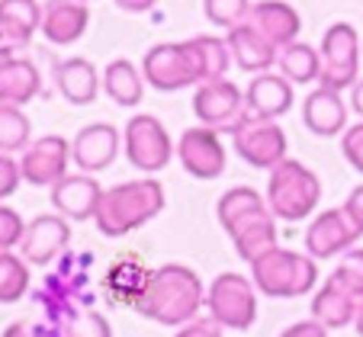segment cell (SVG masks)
Listing matches in <instances>:
<instances>
[{
	"label": "cell",
	"instance_id": "f35d334b",
	"mask_svg": "<svg viewBox=\"0 0 363 337\" xmlns=\"http://www.w3.org/2000/svg\"><path fill=\"white\" fill-rule=\"evenodd\" d=\"M23 183V171H20V158L13 154H0V202L10 200Z\"/></svg>",
	"mask_w": 363,
	"mask_h": 337
},
{
	"label": "cell",
	"instance_id": "d590c367",
	"mask_svg": "<svg viewBox=\"0 0 363 337\" xmlns=\"http://www.w3.org/2000/svg\"><path fill=\"white\" fill-rule=\"evenodd\" d=\"M26 234V222L16 209L0 202V251H20V241Z\"/></svg>",
	"mask_w": 363,
	"mask_h": 337
},
{
	"label": "cell",
	"instance_id": "d6a6232c",
	"mask_svg": "<svg viewBox=\"0 0 363 337\" xmlns=\"http://www.w3.org/2000/svg\"><path fill=\"white\" fill-rule=\"evenodd\" d=\"M29 292V263L20 251H0V305H13Z\"/></svg>",
	"mask_w": 363,
	"mask_h": 337
},
{
	"label": "cell",
	"instance_id": "5bb4252c",
	"mask_svg": "<svg viewBox=\"0 0 363 337\" xmlns=\"http://www.w3.org/2000/svg\"><path fill=\"white\" fill-rule=\"evenodd\" d=\"M71 244V222L58 212L35 215L33 222H26V234L20 241V257L26 263L45 267V263L58 261Z\"/></svg>",
	"mask_w": 363,
	"mask_h": 337
},
{
	"label": "cell",
	"instance_id": "cb8c5ba5",
	"mask_svg": "<svg viewBox=\"0 0 363 337\" xmlns=\"http://www.w3.org/2000/svg\"><path fill=\"white\" fill-rule=\"evenodd\" d=\"M186 58H190V68L196 74V87L209 81H222L228 74V64H232V52H228L225 35H193V39L184 42Z\"/></svg>",
	"mask_w": 363,
	"mask_h": 337
},
{
	"label": "cell",
	"instance_id": "ffe728a7",
	"mask_svg": "<svg viewBox=\"0 0 363 337\" xmlns=\"http://www.w3.org/2000/svg\"><path fill=\"white\" fill-rule=\"evenodd\" d=\"M90 26V7L81 0H45L42 4V29L52 45H74Z\"/></svg>",
	"mask_w": 363,
	"mask_h": 337
},
{
	"label": "cell",
	"instance_id": "484cf974",
	"mask_svg": "<svg viewBox=\"0 0 363 337\" xmlns=\"http://www.w3.org/2000/svg\"><path fill=\"white\" fill-rule=\"evenodd\" d=\"M42 90V74L29 58L10 55L0 62V103L4 106H26L33 103Z\"/></svg>",
	"mask_w": 363,
	"mask_h": 337
},
{
	"label": "cell",
	"instance_id": "2e32d148",
	"mask_svg": "<svg viewBox=\"0 0 363 337\" xmlns=\"http://www.w3.org/2000/svg\"><path fill=\"white\" fill-rule=\"evenodd\" d=\"M100 200H103V186L94 173L71 171L68 177L52 186V206L68 222H94Z\"/></svg>",
	"mask_w": 363,
	"mask_h": 337
},
{
	"label": "cell",
	"instance_id": "74e56055",
	"mask_svg": "<svg viewBox=\"0 0 363 337\" xmlns=\"http://www.w3.org/2000/svg\"><path fill=\"white\" fill-rule=\"evenodd\" d=\"M341 154L357 173H363V122L347 125V132L341 135Z\"/></svg>",
	"mask_w": 363,
	"mask_h": 337
},
{
	"label": "cell",
	"instance_id": "d4e9b609",
	"mask_svg": "<svg viewBox=\"0 0 363 337\" xmlns=\"http://www.w3.org/2000/svg\"><path fill=\"white\" fill-rule=\"evenodd\" d=\"M228 238H232V244H235V254H238L245 263H254L257 257H264L274 248H280V241H277V219L270 209L238 222V225L228 232Z\"/></svg>",
	"mask_w": 363,
	"mask_h": 337
},
{
	"label": "cell",
	"instance_id": "4dcf8cb0",
	"mask_svg": "<svg viewBox=\"0 0 363 337\" xmlns=\"http://www.w3.org/2000/svg\"><path fill=\"white\" fill-rule=\"evenodd\" d=\"M277 71H280L289 84H318V77H322V55H318V48L308 45V42H293V45L280 48Z\"/></svg>",
	"mask_w": 363,
	"mask_h": 337
},
{
	"label": "cell",
	"instance_id": "836d02e7",
	"mask_svg": "<svg viewBox=\"0 0 363 337\" xmlns=\"http://www.w3.org/2000/svg\"><path fill=\"white\" fill-rule=\"evenodd\" d=\"M325 282H331L335 289H341V292L354 296L357 302H363V248H350L337 261V267L331 270V276Z\"/></svg>",
	"mask_w": 363,
	"mask_h": 337
},
{
	"label": "cell",
	"instance_id": "30bf717a",
	"mask_svg": "<svg viewBox=\"0 0 363 337\" xmlns=\"http://www.w3.org/2000/svg\"><path fill=\"white\" fill-rule=\"evenodd\" d=\"M180 167H184L190 177L196 180H216L225 173L228 164V152L222 144V132L206 129V125H193V129H184L177 138V154Z\"/></svg>",
	"mask_w": 363,
	"mask_h": 337
},
{
	"label": "cell",
	"instance_id": "f546056e",
	"mask_svg": "<svg viewBox=\"0 0 363 337\" xmlns=\"http://www.w3.org/2000/svg\"><path fill=\"white\" fill-rule=\"evenodd\" d=\"M267 209V200H264V193H257L254 186H232V190H225L219 196V202H216V219H219L222 232H232L238 222L251 219V215L264 212Z\"/></svg>",
	"mask_w": 363,
	"mask_h": 337
},
{
	"label": "cell",
	"instance_id": "7a4b0ae2",
	"mask_svg": "<svg viewBox=\"0 0 363 337\" xmlns=\"http://www.w3.org/2000/svg\"><path fill=\"white\" fill-rule=\"evenodd\" d=\"M164 206H167V193L161 186V180H155V177L125 180V183L103 190L94 225L106 238H123V234L148 225L151 219H158L164 212Z\"/></svg>",
	"mask_w": 363,
	"mask_h": 337
},
{
	"label": "cell",
	"instance_id": "4316f807",
	"mask_svg": "<svg viewBox=\"0 0 363 337\" xmlns=\"http://www.w3.org/2000/svg\"><path fill=\"white\" fill-rule=\"evenodd\" d=\"M148 280H151V270L145 267L138 257H123V261H116L110 270H106L103 289H106L110 302L135 309L138 299H142L145 289H148Z\"/></svg>",
	"mask_w": 363,
	"mask_h": 337
},
{
	"label": "cell",
	"instance_id": "1f68e13d",
	"mask_svg": "<svg viewBox=\"0 0 363 337\" xmlns=\"http://www.w3.org/2000/svg\"><path fill=\"white\" fill-rule=\"evenodd\" d=\"M33 144V122L20 106L0 103V154H23Z\"/></svg>",
	"mask_w": 363,
	"mask_h": 337
},
{
	"label": "cell",
	"instance_id": "5b68a950",
	"mask_svg": "<svg viewBox=\"0 0 363 337\" xmlns=\"http://www.w3.org/2000/svg\"><path fill=\"white\" fill-rule=\"evenodd\" d=\"M206 312L222 331H247L257 321V289L245 273H219L206 286Z\"/></svg>",
	"mask_w": 363,
	"mask_h": 337
},
{
	"label": "cell",
	"instance_id": "d6986e66",
	"mask_svg": "<svg viewBox=\"0 0 363 337\" xmlns=\"http://www.w3.org/2000/svg\"><path fill=\"white\" fill-rule=\"evenodd\" d=\"M257 33L270 42V45L280 52V48L299 42V29H302V16L293 4L286 0H257L251 7V16H247Z\"/></svg>",
	"mask_w": 363,
	"mask_h": 337
},
{
	"label": "cell",
	"instance_id": "f6af8a7d",
	"mask_svg": "<svg viewBox=\"0 0 363 337\" xmlns=\"http://www.w3.org/2000/svg\"><path fill=\"white\" fill-rule=\"evenodd\" d=\"M4 337H35V334H33V331L26 328V324L20 321V324H10V328L4 331Z\"/></svg>",
	"mask_w": 363,
	"mask_h": 337
},
{
	"label": "cell",
	"instance_id": "7c38bea8",
	"mask_svg": "<svg viewBox=\"0 0 363 337\" xmlns=\"http://www.w3.org/2000/svg\"><path fill=\"white\" fill-rule=\"evenodd\" d=\"M142 77L148 87L161 90V93H174V90L196 84L184 42H158V45H151L142 58Z\"/></svg>",
	"mask_w": 363,
	"mask_h": 337
},
{
	"label": "cell",
	"instance_id": "8fae6325",
	"mask_svg": "<svg viewBox=\"0 0 363 337\" xmlns=\"http://www.w3.org/2000/svg\"><path fill=\"white\" fill-rule=\"evenodd\" d=\"M71 167V142L65 135H42L33 138L26 152L20 154L23 180L33 186H52L68 177Z\"/></svg>",
	"mask_w": 363,
	"mask_h": 337
},
{
	"label": "cell",
	"instance_id": "603a6c76",
	"mask_svg": "<svg viewBox=\"0 0 363 337\" xmlns=\"http://www.w3.org/2000/svg\"><path fill=\"white\" fill-rule=\"evenodd\" d=\"M55 84L71 106H90L103 90V74L90 58H65L55 68Z\"/></svg>",
	"mask_w": 363,
	"mask_h": 337
},
{
	"label": "cell",
	"instance_id": "3957f363",
	"mask_svg": "<svg viewBox=\"0 0 363 337\" xmlns=\"http://www.w3.org/2000/svg\"><path fill=\"white\" fill-rule=\"evenodd\" d=\"M251 282L261 296L270 299H299L315 292L318 286V261L289 248H274L270 254L251 263Z\"/></svg>",
	"mask_w": 363,
	"mask_h": 337
},
{
	"label": "cell",
	"instance_id": "b9f144b4",
	"mask_svg": "<svg viewBox=\"0 0 363 337\" xmlns=\"http://www.w3.org/2000/svg\"><path fill=\"white\" fill-rule=\"evenodd\" d=\"M277 337H328V328H322L315 318H306V321H296L289 328H283Z\"/></svg>",
	"mask_w": 363,
	"mask_h": 337
},
{
	"label": "cell",
	"instance_id": "6da1fadb",
	"mask_svg": "<svg viewBox=\"0 0 363 337\" xmlns=\"http://www.w3.org/2000/svg\"><path fill=\"white\" fill-rule=\"evenodd\" d=\"M206 309V282L186 263H161L151 270L145 296L138 299L135 312L148 321L164 328H184Z\"/></svg>",
	"mask_w": 363,
	"mask_h": 337
},
{
	"label": "cell",
	"instance_id": "ee69618b",
	"mask_svg": "<svg viewBox=\"0 0 363 337\" xmlns=\"http://www.w3.org/2000/svg\"><path fill=\"white\" fill-rule=\"evenodd\" d=\"M158 0H116V7L125 10V13H148Z\"/></svg>",
	"mask_w": 363,
	"mask_h": 337
},
{
	"label": "cell",
	"instance_id": "9a60e30c",
	"mask_svg": "<svg viewBox=\"0 0 363 337\" xmlns=\"http://www.w3.org/2000/svg\"><path fill=\"white\" fill-rule=\"evenodd\" d=\"M357 228L344 215V209H325L306 228V254L315 261H328V257H344L357 244Z\"/></svg>",
	"mask_w": 363,
	"mask_h": 337
},
{
	"label": "cell",
	"instance_id": "8d00e7d4",
	"mask_svg": "<svg viewBox=\"0 0 363 337\" xmlns=\"http://www.w3.org/2000/svg\"><path fill=\"white\" fill-rule=\"evenodd\" d=\"M65 337H113V328L100 312H81V315L68 324Z\"/></svg>",
	"mask_w": 363,
	"mask_h": 337
},
{
	"label": "cell",
	"instance_id": "52a82bcc",
	"mask_svg": "<svg viewBox=\"0 0 363 337\" xmlns=\"http://www.w3.org/2000/svg\"><path fill=\"white\" fill-rule=\"evenodd\" d=\"M318 55H322V77H318V87L328 90H350L360 81V33H357L350 23H331L322 35V45H318Z\"/></svg>",
	"mask_w": 363,
	"mask_h": 337
},
{
	"label": "cell",
	"instance_id": "9c48e42d",
	"mask_svg": "<svg viewBox=\"0 0 363 337\" xmlns=\"http://www.w3.org/2000/svg\"><path fill=\"white\" fill-rule=\"evenodd\" d=\"M193 113H196L199 125L232 135V129L245 119V90L232 77L199 84L193 93Z\"/></svg>",
	"mask_w": 363,
	"mask_h": 337
},
{
	"label": "cell",
	"instance_id": "277c9868",
	"mask_svg": "<svg viewBox=\"0 0 363 337\" xmlns=\"http://www.w3.org/2000/svg\"><path fill=\"white\" fill-rule=\"evenodd\" d=\"M264 200L277 222H306L322 202V180L302 161L286 158L270 171Z\"/></svg>",
	"mask_w": 363,
	"mask_h": 337
},
{
	"label": "cell",
	"instance_id": "8992f818",
	"mask_svg": "<svg viewBox=\"0 0 363 337\" xmlns=\"http://www.w3.org/2000/svg\"><path fill=\"white\" fill-rule=\"evenodd\" d=\"M123 154L135 171L158 173L177 154V142L171 138V132L164 129L158 116L138 113L123 125Z\"/></svg>",
	"mask_w": 363,
	"mask_h": 337
},
{
	"label": "cell",
	"instance_id": "e0dca14e",
	"mask_svg": "<svg viewBox=\"0 0 363 337\" xmlns=\"http://www.w3.org/2000/svg\"><path fill=\"white\" fill-rule=\"evenodd\" d=\"M296 103V90L280 71H267V74H254L245 87V113L254 119H267L277 122L286 116Z\"/></svg>",
	"mask_w": 363,
	"mask_h": 337
},
{
	"label": "cell",
	"instance_id": "4fadbf2b",
	"mask_svg": "<svg viewBox=\"0 0 363 337\" xmlns=\"http://www.w3.org/2000/svg\"><path fill=\"white\" fill-rule=\"evenodd\" d=\"M123 152V132L113 122H90L71 138V164L81 173H100Z\"/></svg>",
	"mask_w": 363,
	"mask_h": 337
},
{
	"label": "cell",
	"instance_id": "60d3db41",
	"mask_svg": "<svg viewBox=\"0 0 363 337\" xmlns=\"http://www.w3.org/2000/svg\"><path fill=\"white\" fill-rule=\"evenodd\" d=\"M174 337H222V328L213 321V318H193L190 324H184V328H177V334Z\"/></svg>",
	"mask_w": 363,
	"mask_h": 337
},
{
	"label": "cell",
	"instance_id": "7dc6e473",
	"mask_svg": "<svg viewBox=\"0 0 363 337\" xmlns=\"http://www.w3.org/2000/svg\"><path fill=\"white\" fill-rule=\"evenodd\" d=\"M81 4H87V0H81Z\"/></svg>",
	"mask_w": 363,
	"mask_h": 337
},
{
	"label": "cell",
	"instance_id": "ac0fdd59",
	"mask_svg": "<svg viewBox=\"0 0 363 337\" xmlns=\"http://www.w3.org/2000/svg\"><path fill=\"white\" fill-rule=\"evenodd\" d=\"M347 100L337 90L328 87H315L308 90V96L302 100V122L312 135L318 138H335L347 132Z\"/></svg>",
	"mask_w": 363,
	"mask_h": 337
},
{
	"label": "cell",
	"instance_id": "7bdbcfd3",
	"mask_svg": "<svg viewBox=\"0 0 363 337\" xmlns=\"http://www.w3.org/2000/svg\"><path fill=\"white\" fill-rule=\"evenodd\" d=\"M347 106L357 113V122H363V77L347 90Z\"/></svg>",
	"mask_w": 363,
	"mask_h": 337
},
{
	"label": "cell",
	"instance_id": "44dd1931",
	"mask_svg": "<svg viewBox=\"0 0 363 337\" xmlns=\"http://www.w3.org/2000/svg\"><path fill=\"white\" fill-rule=\"evenodd\" d=\"M225 42H228V52H232V62L241 71H247V74H267V71L277 68V55L280 52L251 23H241V26L228 29Z\"/></svg>",
	"mask_w": 363,
	"mask_h": 337
},
{
	"label": "cell",
	"instance_id": "7402d4cb",
	"mask_svg": "<svg viewBox=\"0 0 363 337\" xmlns=\"http://www.w3.org/2000/svg\"><path fill=\"white\" fill-rule=\"evenodd\" d=\"M42 29L39 0H0V48L20 52Z\"/></svg>",
	"mask_w": 363,
	"mask_h": 337
},
{
	"label": "cell",
	"instance_id": "83f0119b",
	"mask_svg": "<svg viewBox=\"0 0 363 337\" xmlns=\"http://www.w3.org/2000/svg\"><path fill=\"white\" fill-rule=\"evenodd\" d=\"M145 77L142 68L129 62V58H113L106 68H103V93L110 96L116 106H138L145 96Z\"/></svg>",
	"mask_w": 363,
	"mask_h": 337
},
{
	"label": "cell",
	"instance_id": "f1b7e54d",
	"mask_svg": "<svg viewBox=\"0 0 363 337\" xmlns=\"http://www.w3.org/2000/svg\"><path fill=\"white\" fill-rule=\"evenodd\" d=\"M357 309H360V302L354 296H347V292H341V289H335L331 282H325L322 289L312 292V318L328 331L354 324Z\"/></svg>",
	"mask_w": 363,
	"mask_h": 337
},
{
	"label": "cell",
	"instance_id": "ab89813d",
	"mask_svg": "<svg viewBox=\"0 0 363 337\" xmlns=\"http://www.w3.org/2000/svg\"><path fill=\"white\" fill-rule=\"evenodd\" d=\"M341 209H344V215L350 219V225L357 228V234H363V183L354 186V190L347 193V200L341 202Z\"/></svg>",
	"mask_w": 363,
	"mask_h": 337
},
{
	"label": "cell",
	"instance_id": "bcb514c9",
	"mask_svg": "<svg viewBox=\"0 0 363 337\" xmlns=\"http://www.w3.org/2000/svg\"><path fill=\"white\" fill-rule=\"evenodd\" d=\"M354 328H357V334L363 337V302H360V309H357V318H354Z\"/></svg>",
	"mask_w": 363,
	"mask_h": 337
},
{
	"label": "cell",
	"instance_id": "ba28073f",
	"mask_svg": "<svg viewBox=\"0 0 363 337\" xmlns=\"http://www.w3.org/2000/svg\"><path fill=\"white\" fill-rule=\"evenodd\" d=\"M232 144L245 164L257 167V171H274L277 164L289 158V138L280 122H267V119H254L245 113L238 125L232 129Z\"/></svg>",
	"mask_w": 363,
	"mask_h": 337
},
{
	"label": "cell",
	"instance_id": "e575fe53",
	"mask_svg": "<svg viewBox=\"0 0 363 337\" xmlns=\"http://www.w3.org/2000/svg\"><path fill=\"white\" fill-rule=\"evenodd\" d=\"M251 7H254V0H203L206 20L213 23V26H222L225 33L241 26V23H247Z\"/></svg>",
	"mask_w": 363,
	"mask_h": 337
}]
</instances>
